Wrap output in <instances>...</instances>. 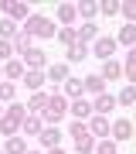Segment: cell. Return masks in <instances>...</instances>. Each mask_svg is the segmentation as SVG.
<instances>
[{"label":"cell","instance_id":"1","mask_svg":"<svg viewBox=\"0 0 136 154\" xmlns=\"http://www.w3.org/2000/svg\"><path fill=\"white\" fill-rule=\"evenodd\" d=\"M17 127H24V106H17V103H14L10 110L4 113V120H0V130H4L7 137H14Z\"/></svg>","mask_w":136,"mask_h":154},{"label":"cell","instance_id":"2","mask_svg":"<svg viewBox=\"0 0 136 154\" xmlns=\"http://www.w3.org/2000/svg\"><path fill=\"white\" fill-rule=\"evenodd\" d=\"M54 34V24L48 17H27V38H48Z\"/></svg>","mask_w":136,"mask_h":154},{"label":"cell","instance_id":"3","mask_svg":"<svg viewBox=\"0 0 136 154\" xmlns=\"http://www.w3.org/2000/svg\"><path fill=\"white\" fill-rule=\"evenodd\" d=\"M68 110V99L65 96H48V103H44V113H48V120H61Z\"/></svg>","mask_w":136,"mask_h":154},{"label":"cell","instance_id":"4","mask_svg":"<svg viewBox=\"0 0 136 154\" xmlns=\"http://www.w3.org/2000/svg\"><path fill=\"white\" fill-rule=\"evenodd\" d=\"M112 51H116V41H112V38H99V41H95V55H99V58H109Z\"/></svg>","mask_w":136,"mask_h":154},{"label":"cell","instance_id":"5","mask_svg":"<svg viewBox=\"0 0 136 154\" xmlns=\"http://www.w3.org/2000/svg\"><path fill=\"white\" fill-rule=\"evenodd\" d=\"M24 62H27L31 69H41V65H44V51H41V48H27V51H24Z\"/></svg>","mask_w":136,"mask_h":154},{"label":"cell","instance_id":"6","mask_svg":"<svg viewBox=\"0 0 136 154\" xmlns=\"http://www.w3.org/2000/svg\"><path fill=\"white\" fill-rule=\"evenodd\" d=\"M112 134H116L119 140H129V137H133V123H129V120H119V123H112Z\"/></svg>","mask_w":136,"mask_h":154},{"label":"cell","instance_id":"7","mask_svg":"<svg viewBox=\"0 0 136 154\" xmlns=\"http://www.w3.org/2000/svg\"><path fill=\"white\" fill-rule=\"evenodd\" d=\"M4 154H27V147H24V140L14 134V137H7V147H4Z\"/></svg>","mask_w":136,"mask_h":154},{"label":"cell","instance_id":"8","mask_svg":"<svg viewBox=\"0 0 136 154\" xmlns=\"http://www.w3.org/2000/svg\"><path fill=\"white\" fill-rule=\"evenodd\" d=\"M58 140H61V134L54 130V127H48V130H41V144H44V147H58Z\"/></svg>","mask_w":136,"mask_h":154},{"label":"cell","instance_id":"9","mask_svg":"<svg viewBox=\"0 0 136 154\" xmlns=\"http://www.w3.org/2000/svg\"><path fill=\"white\" fill-rule=\"evenodd\" d=\"M116 106V96H106V93H99V99H95V113H109Z\"/></svg>","mask_w":136,"mask_h":154},{"label":"cell","instance_id":"10","mask_svg":"<svg viewBox=\"0 0 136 154\" xmlns=\"http://www.w3.org/2000/svg\"><path fill=\"white\" fill-rule=\"evenodd\" d=\"M4 11L10 17H27V4H14V0H4Z\"/></svg>","mask_w":136,"mask_h":154},{"label":"cell","instance_id":"11","mask_svg":"<svg viewBox=\"0 0 136 154\" xmlns=\"http://www.w3.org/2000/svg\"><path fill=\"white\" fill-rule=\"evenodd\" d=\"M85 89H88V93H95V96H99V93L106 89V79H102V75H88V79H85Z\"/></svg>","mask_w":136,"mask_h":154},{"label":"cell","instance_id":"12","mask_svg":"<svg viewBox=\"0 0 136 154\" xmlns=\"http://www.w3.org/2000/svg\"><path fill=\"white\" fill-rule=\"evenodd\" d=\"M92 130H95V137H106V134L112 130V123H109L106 116H95V120H92Z\"/></svg>","mask_w":136,"mask_h":154},{"label":"cell","instance_id":"13","mask_svg":"<svg viewBox=\"0 0 136 154\" xmlns=\"http://www.w3.org/2000/svg\"><path fill=\"white\" fill-rule=\"evenodd\" d=\"M75 147H78V154H88L95 147V137H88V134H82V137H75Z\"/></svg>","mask_w":136,"mask_h":154},{"label":"cell","instance_id":"14","mask_svg":"<svg viewBox=\"0 0 136 154\" xmlns=\"http://www.w3.org/2000/svg\"><path fill=\"white\" fill-rule=\"evenodd\" d=\"M44 103H48V96H44V93H38L31 103H27V110H31V113H44Z\"/></svg>","mask_w":136,"mask_h":154},{"label":"cell","instance_id":"15","mask_svg":"<svg viewBox=\"0 0 136 154\" xmlns=\"http://www.w3.org/2000/svg\"><path fill=\"white\" fill-rule=\"evenodd\" d=\"M78 11H75V4H61L58 7V17H61V21H65V24H71V17H75Z\"/></svg>","mask_w":136,"mask_h":154},{"label":"cell","instance_id":"16","mask_svg":"<svg viewBox=\"0 0 136 154\" xmlns=\"http://www.w3.org/2000/svg\"><path fill=\"white\" fill-rule=\"evenodd\" d=\"M123 75V65H119V62H106V75L102 79H119Z\"/></svg>","mask_w":136,"mask_h":154},{"label":"cell","instance_id":"17","mask_svg":"<svg viewBox=\"0 0 136 154\" xmlns=\"http://www.w3.org/2000/svg\"><path fill=\"white\" fill-rule=\"evenodd\" d=\"M71 110H75V116H88V113H92V103H85V99H75V103H71Z\"/></svg>","mask_w":136,"mask_h":154},{"label":"cell","instance_id":"18","mask_svg":"<svg viewBox=\"0 0 136 154\" xmlns=\"http://www.w3.org/2000/svg\"><path fill=\"white\" fill-rule=\"evenodd\" d=\"M119 41H123V45H133V41H136V28H133V24H126V28L119 31Z\"/></svg>","mask_w":136,"mask_h":154},{"label":"cell","instance_id":"19","mask_svg":"<svg viewBox=\"0 0 136 154\" xmlns=\"http://www.w3.org/2000/svg\"><path fill=\"white\" fill-rule=\"evenodd\" d=\"M48 75L54 79V82H65V79H68V65H54V69L48 72Z\"/></svg>","mask_w":136,"mask_h":154},{"label":"cell","instance_id":"20","mask_svg":"<svg viewBox=\"0 0 136 154\" xmlns=\"http://www.w3.org/2000/svg\"><path fill=\"white\" fill-rule=\"evenodd\" d=\"M7 75H10V79H17V75H21V72H24V65H21V62H17V58H10V62H7Z\"/></svg>","mask_w":136,"mask_h":154},{"label":"cell","instance_id":"21","mask_svg":"<svg viewBox=\"0 0 136 154\" xmlns=\"http://www.w3.org/2000/svg\"><path fill=\"white\" fill-rule=\"evenodd\" d=\"M24 82H27V89H41V72H27Z\"/></svg>","mask_w":136,"mask_h":154},{"label":"cell","instance_id":"22","mask_svg":"<svg viewBox=\"0 0 136 154\" xmlns=\"http://www.w3.org/2000/svg\"><path fill=\"white\" fill-rule=\"evenodd\" d=\"M14 48H21V51H27V48H31V38H27V34H14Z\"/></svg>","mask_w":136,"mask_h":154},{"label":"cell","instance_id":"23","mask_svg":"<svg viewBox=\"0 0 136 154\" xmlns=\"http://www.w3.org/2000/svg\"><path fill=\"white\" fill-rule=\"evenodd\" d=\"M119 99H123V106H133V103H136V89H133V86H126Z\"/></svg>","mask_w":136,"mask_h":154},{"label":"cell","instance_id":"24","mask_svg":"<svg viewBox=\"0 0 136 154\" xmlns=\"http://www.w3.org/2000/svg\"><path fill=\"white\" fill-rule=\"evenodd\" d=\"M65 93H68L71 99H78V96H82V82H75V79H68V86H65Z\"/></svg>","mask_w":136,"mask_h":154},{"label":"cell","instance_id":"25","mask_svg":"<svg viewBox=\"0 0 136 154\" xmlns=\"http://www.w3.org/2000/svg\"><path fill=\"white\" fill-rule=\"evenodd\" d=\"M75 38H82V41H92V38H95V24H85V28H82Z\"/></svg>","mask_w":136,"mask_h":154},{"label":"cell","instance_id":"26","mask_svg":"<svg viewBox=\"0 0 136 154\" xmlns=\"http://www.w3.org/2000/svg\"><path fill=\"white\" fill-rule=\"evenodd\" d=\"M10 34H17V31H14V21H0V38L7 41Z\"/></svg>","mask_w":136,"mask_h":154},{"label":"cell","instance_id":"27","mask_svg":"<svg viewBox=\"0 0 136 154\" xmlns=\"http://www.w3.org/2000/svg\"><path fill=\"white\" fill-rule=\"evenodd\" d=\"M68 58L71 62H82V58H85V48H82V45H71V48H68Z\"/></svg>","mask_w":136,"mask_h":154},{"label":"cell","instance_id":"28","mask_svg":"<svg viewBox=\"0 0 136 154\" xmlns=\"http://www.w3.org/2000/svg\"><path fill=\"white\" fill-rule=\"evenodd\" d=\"M24 130H27V134H41V120H38V116L24 120Z\"/></svg>","mask_w":136,"mask_h":154},{"label":"cell","instance_id":"29","mask_svg":"<svg viewBox=\"0 0 136 154\" xmlns=\"http://www.w3.org/2000/svg\"><path fill=\"white\" fill-rule=\"evenodd\" d=\"M75 11H78V14H85V17H95V11H99V7H95V4H88V0H85V4H78Z\"/></svg>","mask_w":136,"mask_h":154},{"label":"cell","instance_id":"30","mask_svg":"<svg viewBox=\"0 0 136 154\" xmlns=\"http://www.w3.org/2000/svg\"><path fill=\"white\" fill-rule=\"evenodd\" d=\"M58 38H61V45H65V48H68V45H75V41H78V38H75V31H71V28H65V31L58 34Z\"/></svg>","mask_w":136,"mask_h":154},{"label":"cell","instance_id":"31","mask_svg":"<svg viewBox=\"0 0 136 154\" xmlns=\"http://www.w3.org/2000/svg\"><path fill=\"white\" fill-rule=\"evenodd\" d=\"M0 99H14V82H0Z\"/></svg>","mask_w":136,"mask_h":154},{"label":"cell","instance_id":"32","mask_svg":"<svg viewBox=\"0 0 136 154\" xmlns=\"http://www.w3.org/2000/svg\"><path fill=\"white\" fill-rule=\"evenodd\" d=\"M0 58H14V45L10 41H0Z\"/></svg>","mask_w":136,"mask_h":154},{"label":"cell","instance_id":"33","mask_svg":"<svg viewBox=\"0 0 136 154\" xmlns=\"http://www.w3.org/2000/svg\"><path fill=\"white\" fill-rule=\"evenodd\" d=\"M116 11H119V4H116V0H106V4H102V14H116Z\"/></svg>","mask_w":136,"mask_h":154},{"label":"cell","instance_id":"34","mask_svg":"<svg viewBox=\"0 0 136 154\" xmlns=\"http://www.w3.org/2000/svg\"><path fill=\"white\" fill-rule=\"evenodd\" d=\"M126 75H129V79L136 75V58H133V55H129V58H126Z\"/></svg>","mask_w":136,"mask_h":154},{"label":"cell","instance_id":"35","mask_svg":"<svg viewBox=\"0 0 136 154\" xmlns=\"http://www.w3.org/2000/svg\"><path fill=\"white\" fill-rule=\"evenodd\" d=\"M68 130H71V137H82V134H85V123H71Z\"/></svg>","mask_w":136,"mask_h":154},{"label":"cell","instance_id":"36","mask_svg":"<svg viewBox=\"0 0 136 154\" xmlns=\"http://www.w3.org/2000/svg\"><path fill=\"white\" fill-rule=\"evenodd\" d=\"M99 154H116V147H112L109 140H102V144H99Z\"/></svg>","mask_w":136,"mask_h":154},{"label":"cell","instance_id":"37","mask_svg":"<svg viewBox=\"0 0 136 154\" xmlns=\"http://www.w3.org/2000/svg\"><path fill=\"white\" fill-rule=\"evenodd\" d=\"M48 154H65V151H58V147H51V151H48Z\"/></svg>","mask_w":136,"mask_h":154},{"label":"cell","instance_id":"38","mask_svg":"<svg viewBox=\"0 0 136 154\" xmlns=\"http://www.w3.org/2000/svg\"><path fill=\"white\" fill-rule=\"evenodd\" d=\"M31 154H41V151H31Z\"/></svg>","mask_w":136,"mask_h":154},{"label":"cell","instance_id":"39","mask_svg":"<svg viewBox=\"0 0 136 154\" xmlns=\"http://www.w3.org/2000/svg\"><path fill=\"white\" fill-rule=\"evenodd\" d=\"M0 154H4V151H0Z\"/></svg>","mask_w":136,"mask_h":154}]
</instances>
